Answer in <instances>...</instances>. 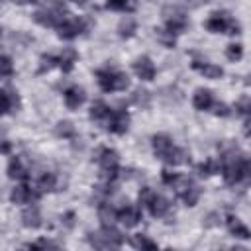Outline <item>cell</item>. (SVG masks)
Instances as JSON below:
<instances>
[{
    "label": "cell",
    "mask_w": 251,
    "mask_h": 251,
    "mask_svg": "<svg viewBox=\"0 0 251 251\" xmlns=\"http://www.w3.org/2000/svg\"><path fill=\"white\" fill-rule=\"evenodd\" d=\"M118 33H120V37H131L135 33V20L129 18V16H126L120 22V25H118Z\"/></svg>",
    "instance_id": "26"
},
{
    "label": "cell",
    "mask_w": 251,
    "mask_h": 251,
    "mask_svg": "<svg viewBox=\"0 0 251 251\" xmlns=\"http://www.w3.org/2000/svg\"><path fill=\"white\" fill-rule=\"evenodd\" d=\"M147 208H149V212H151L153 218H165L169 214V210H171V204H169V200L165 196H161V194L155 192L153 198L147 202Z\"/></svg>",
    "instance_id": "11"
},
{
    "label": "cell",
    "mask_w": 251,
    "mask_h": 251,
    "mask_svg": "<svg viewBox=\"0 0 251 251\" xmlns=\"http://www.w3.org/2000/svg\"><path fill=\"white\" fill-rule=\"evenodd\" d=\"M151 143H153V153H155L161 161H165V163H167V159L171 157V153H173V149H175V145H173L171 137H169V135L159 133V135H155V137L151 139Z\"/></svg>",
    "instance_id": "8"
},
{
    "label": "cell",
    "mask_w": 251,
    "mask_h": 251,
    "mask_svg": "<svg viewBox=\"0 0 251 251\" xmlns=\"http://www.w3.org/2000/svg\"><path fill=\"white\" fill-rule=\"evenodd\" d=\"M55 133H57L59 137H63V139H73V137L76 135V129H75V126H73L71 122L63 120V122H59V124L55 126Z\"/></svg>",
    "instance_id": "24"
},
{
    "label": "cell",
    "mask_w": 251,
    "mask_h": 251,
    "mask_svg": "<svg viewBox=\"0 0 251 251\" xmlns=\"http://www.w3.org/2000/svg\"><path fill=\"white\" fill-rule=\"evenodd\" d=\"M84 98H86L84 96V90L80 86H76V84H73V86H69L65 90V104H67L69 110H76L78 106H82Z\"/></svg>",
    "instance_id": "13"
},
{
    "label": "cell",
    "mask_w": 251,
    "mask_h": 251,
    "mask_svg": "<svg viewBox=\"0 0 251 251\" xmlns=\"http://www.w3.org/2000/svg\"><path fill=\"white\" fill-rule=\"evenodd\" d=\"M65 18H69V12L63 4H55L53 8H45L33 14V20L45 27H57Z\"/></svg>",
    "instance_id": "4"
},
{
    "label": "cell",
    "mask_w": 251,
    "mask_h": 251,
    "mask_svg": "<svg viewBox=\"0 0 251 251\" xmlns=\"http://www.w3.org/2000/svg\"><path fill=\"white\" fill-rule=\"evenodd\" d=\"M235 108H237L243 116H247V114H249V98H247V96H243V98L237 102V106H235Z\"/></svg>",
    "instance_id": "39"
},
{
    "label": "cell",
    "mask_w": 251,
    "mask_h": 251,
    "mask_svg": "<svg viewBox=\"0 0 251 251\" xmlns=\"http://www.w3.org/2000/svg\"><path fill=\"white\" fill-rule=\"evenodd\" d=\"M192 104L196 110H210L212 104H214V96L208 88H198L192 96Z\"/></svg>",
    "instance_id": "16"
},
{
    "label": "cell",
    "mask_w": 251,
    "mask_h": 251,
    "mask_svg": "<svg viewBox=\"0 0 251 251\" xmlns=\"http://www.w3.org/2000/svg\"><path fill=\"white\" fill-rule=\"evenodd\" d=\"M192 69H196L198 73H202L206 78H220L224 75V69L222 67L212 65V63H202V61H194L192 63Z\"/></svg>",
    "instance_id": "17"
},
{
    "label": "cell",
    "mask_w": 251,
    "mask_h": 251,
    "mask_svg": "<svg viewBox=\"0 0 251 251\" xmlns=\"http://www.w3.org/2000/svg\"><path fill=\"white\" fill-rule=\"evenodd\" d=\"M208 0H188V6H192V8H198V6H204Z\"/></svg>",
    "instance_id": "42"
},
{
    "label": "cell",
    "mask_w": 251,
    "mask_h": 251,
    "mask_svg": "<svg viewBox=\"0 0 251 251\" xmlns=\"http://www.w3.org/2000/svg\"><path fill=\"white\" fill-rule=\"evenodd\" d=\"M212 108H214V114H216V116H222V118L229 116V108H227L226 104H222V102H214Z\"/></svg>",
    "instance_id": "37"
},
{
    "label": "cell",
    "mask_w": 251,
    "mask_h": 251,
    "mask_svg": "<svg viewBox=\"0 0 251 251\" xmlns=\"http://www.w3.org/2000/svg\"><path fill=\"white\" fill-rule=\"evenodd\" d=\"M163 14H165L167 29L173 31L175 35H176V33H182V31L188 27V18H186V14H184L182 8L173 6V8H167Z\"/></svg>",
    "instance_id": "5"
},
{
    "label": "cell",
    "mask_w": 251,
    "mask_h": 251,
    "mask_svg": "<svg viewBox=\"0 0 251 251\" xmlns=\"http://www.w3.org/2000/svg\"><path fill=\"white\" fill-rule=\"evenodd\" d=\"M8 110H12V100H10V92L0 90V116L6 114Z\"/></svg>",
    "instance_id": "35"
},
{
    "label": "cell",
    "mask_w": 251,
    "mask_h": 251,
    "mask_svg": "<svg viewBox=\"0 0 251 251\" xmlns=\"http://www.w3.org/2000/svg\"><path fill=\"white\" fill-rule=\"evenodd\" d=\"M57 186H59L57 175H53V173H43L37 180V190L39 192H53V190H57Z\"/></svg>",
    "instance_id": "20"
},
{
    "label": "cell",
    "mask_w": 251,
    "mask_h": 251,
    "mask_svg": "<svg viewBox=\"0 0 251 251\" xmlns=\"http://www.w3.org/2000/svg\"><path fill=\"white\" fill-rule=\"evenodd\" d=\"M110 116V108L104 102H94L90 108V120L94 122H106Z\"/></svg>",
    "instance_id": "23"
},
{
    "label": "cell",
    "mask_w": 251,
    "mask_h": 251,
    "mask_svg": "<svg viewBox=\"0 0 251 251\" xmlns=\"http://www.w3.org/2000/svg\"><path fill=\"white\" fill-rule=\"evenodd\" d=\"M175 176H176V175H175V173H171L169 169H165V171H163V175H161V178H163V182H165V184H173Z\"/></svg>",
    "instance_id": "41"
},
{
    "label": "cell",
    "mask_w": 251,
    "mask_h": 251,
    "mask_svg": "<svg viewBox=\"0 0 251 251\" xmlns=\"http://www.w3.org/2000/svg\"><path fill=\"white\" fill-rule=\"evenodd\" d=\"M153 190L151 188H141V192H139V204H143V206H147V202L153 198Z\"/></svg>",
    "instance_id": "38"
},
{
    "label": "cell",
    "mask_w": 251,
    "mask_h": 251,
    "mask_svg": "<svg viewBox=\"0 0 251 251\" xmlns=\"http://www.w3.org/2000/svg\"><path fill=\"white\" fill-rule=\"evenodd\" d=\"M8 176L14 178V180H25L29 176V171L27 167L22 163L20 157H12L10 163H8Z\"/></svg>",
    "instance_id": "14"
},
{
    "label": "cell",
    "mask_w": 251,
    "mask_h": 251,
    "mask_svg": "<svg viewBox=\"0 0 251 251\" xmlns=\"http://www.w3.org/2000/svg\"><path fill=\"white\" fill-rule=\"evenodd\" d=\"M98 218L102 222V226H114L116 220H118V210L112 206V204H98Z\"/></svg>",
    "instance_id": "18"
},
{
    "label": "cell",
    "mask_w": 251,
    "mask_h": 251,
    "mask_svg": "<svg viewBox=\"0 0 251 251\" xmlns=\"http://www.w3.org/2000/svg\"><path fill=\"white\" fill-rule=\"evenodd\" d=\"M75 61H76V51H75L73 47H65L63 53L57 57V63H59V67L63 69V73H69V71L73 69Z\"/></svg>",
    "instance_id": "19"
},
{
    "label": "cell",
    "mask_w": 251,
    "mask_h": 251,
    "mask_svg": "<svg viewBox=\"0 0 251 251\" xmlns=\"http://www.w3.org/2000/svg\"><path fill=\"white\" fill-rule=\"evenodd\" d=\"M88 241L96 249H110V247H120L126 241V237L114 226H104L100 231L88 233Z\"/></svg>",
    "instance_id": "1"
},
{
    "label": "cell",
    "mask_w": 251,
    "mask_h": 251,
    "mask_svg": "<svg viewBox=\"0 0 251 251\" xmlns=\"http://www.w3.org/2000/svg\"><path fill=\"white\" fill-rule=\"evenodd\" d=\"M131 100H133L137 106H143V108H147V106H149V92H147V90H143V88H137V90L133 92Z\"/></svg>",
    "instance_id": "32"
},
{
    "label": "cell",
    "mask_w": 251,
    "mask_h": 251,
    "mask_svg": "<svg viewBox=\"0 0 251 251\" xmlns=\"http://www.w3.org/2000/svg\"><path fill=\"white\" fill-rule=\"evenodd\" d=\"M131 245L133 247H137V249H155L157 247V243L155 241H151L147 235H135L133 239H131Z\"/></svg>",
    "instance_id": "31"
},
{
    "label": "cell",
    "mask_w": 251,
    "mask_h": 251,
    "mask_svg": "<svg viewBox=\"0 0 251 251\" xmlns=\"http://www.w3.org/2000/svg\"><path fill=\"white\" fill-rule=\"evenodd\" d=\"M96 161L100 163V169H102V176L106 182H112L120 176V169H118V153L114 149H108V147H102L98 151V157Z\"/></svg>",
    "instance_id": "3"
},
{
    "label": "cell",
    "mask_w": 251,
    "mask_h": 251,
    "mask_svg": "<svg viewBox=\"0 0 251 251\" xmlns=\"http://www.w3.org/2000/svg\"><path fill=\"white\" fill-rule=\"evenodd\" d=\"M39 194L41 192L35 190V188H29L25 184H18L16 188H12L10 198H12L14 204H27V202H35L39 198Z\"/></svg>",
    "instance_id": "9"
},
{
    "label": "cell",
    "mask_w": 251,
    "mask_h": 251,
    "mask_svg": "<svg viewBox=\"0 0 251 251\" xmlns=\"http://www.w3.org/2000/svg\"><path fill=\"white\" fill-rule=\"evenodd\" d=\"M127 126H129V114L126 110H118V112H110L108 120H106V127L108 131L112 133H126L127 131Z\"/></svg>",
    "instance_id": "6"
},
{
    "label": "cell",
    "mask_w": 251,
    "mask_h": 251,
    "mask_svg": "<svg viewBox=\"0 0 251 251\" xmlns=\"http://www.w3.org/2000/svg\"><path fill=\"white\" fill-rule=\"evenodd\" d=\"M12 2H16V4H27V2H35V0H12Z\"/></svg>",
    "instance_id": "44"
},
{
    "label": "cell",
    "mask_w": 251,
    "mask_h": 251,
    "mask_svg": "<svg viewBox=\"0 0 251 251\" xmlns=\"http://www.w3.org/2000/svg\"><path fill=\"white\" fill-rule=\"evenodd\" d=\"M57 35L61 39H73L76 37L80 31H84V22L82 20H76V18H65L59 25H57Z\"/></svg>",
    "instance_id": "7"
},
{
    "label": "cell",
    "mask_w": 251,
    "mask_h": 251,
    "mask_svg": "<svg viewBox=\"0 0 251 251\" xmlns=\"http://www.w3.org/2000/svg\"><path fill=\"white\" fill-rule=\"evenodd\" d=\"M0 35H2V27H0Z\"/></svg>",
    "instance_id": "45"
},
{
    "label": "cell",
    "mask_w": 251,
    "mask_h": 251,
    "mask_svg": "<svg viewBox=\"0 0 251 251\" xmlns=\"http://www.w3.org/2000/svg\"><path fill=\"white\" fill-rule=\"evenodd\" d=\"M57 63V57H53V55H41V65H39V73H45V71H49L53 65Z\"/></svg>",
    "instance_id": "36"
},
{
    "label": "cell",
    "mask_w": 251,
    "mask_h": 251,
    "mask_svg": "<svg viewBox=\"0 0 251 251\" xmlns=\"http://www.w3.org/2000/svg\"><path fill=\"white\" fill-rule=\"evenodd\" d=\"M218 224H220V214H216V212L210 214V216L206 218V222H204L206 227H212V226H218Z\"/></svg>",
    "instance_id": "40"
},
{
    "label": "cell",
    "mask_w": 251,
    "mask_h": 251,
    "mask_svg": "<svg viewBox=\"0 0 251 251\" xmlns=\"http://www.w3.org/2000/svg\"><path fill=\"white\" fill-rule=\"evenodd\" d=\"M227 229H229L233 235L241 237V239H249V237H251L249 227H247V226H243L235 216H227Z\"/></svg>",
    "instance_id": "21"
},
{
    "label": "cell",
    "mask_w": 251,
    "mask_h": 251,
    "mask_svg": "<svg viewBox=\"0 0 251 251\" xmlns=\"http://www.w3.org/2000/svg\"><path fill=\"white\" fill-rule=\"evenodd\" d=\"M155 37H157V41H159L161 45H165V47H175V43H176L175 33L169 31V29H161V27H157V29H155Z\"/></svg>",
    "instance_id": "27"
},
{
    "label": "cell",
    "mask_w": 251,
    "mask_h": 251,
    "mask_svg": "<svg viewBox=\"0 0 251 251\" xmlns=\"http://www.w3.org/2000/svg\"><path fill=\"white\" fill-rule=\"evenodd\" d=\"M22 220H24V226L25 227H39L41 226V214L35 206H29L24 210L22 214Z\"/></svg>",
    "instance_id": "22"
},
{
    "label": "cell",
    "mask_w": 251,
    "mask_h": 251,
    "mask_svg": "<svg viewBox=\"0 0 251 251\" xmlns=\"http://www.w3.org/2000/svg\"><path fill=\"white\" fill-rule=\"evenodd\" d=\"M14 75V65L8 57H0V76L4 78H10Z\"/></svg>",
    "instance_id": "33"
},
{
    "label": "cell",
    "mask_w": 251,
    "mask_h": 251,
    "mask_svg": "<svg viewBox=\"0 0 251 251\" xmlns=\"http://www.w3.org/2000/svg\"><path fill=\"white\" fill-rule=\"evenodd\" d=\"M188 159H190V155H188L186 149H182V147H175L173 153H171V157L167 159V163H169V165H180V163H186Z\"/></svg>",
    "instance_id": "29"
},
{
    "label": "cell",
    "mask_w": 251,
    "mask_h": 251,
    "mask_svg": "<svg viewBox=\"0 0 251 251\" xmlns=\"http://www.w3.org/2000/svg\"><path fill=\"white\" fill-rule=\"evenodd\" d=\"M106 6L110 10H120V12H131L135 8V4L131 0H108Z\"/></svg>",
    "instance_id": "30"
},
{
    "label": "cell",
    "mask_w": 251,
    "mask_h": 251,
    "mask_svg": "<svg viewBox=\"0 0 251 251\" xmlns=\"http://www.w3.org/2000/svg\"><path fill=\"white\" fill-rule=\"evenodd\" d=\"M218 171H220V161H214V159H208V161L198 165V175L200 176H210Z\"/></svg>",
    "instance_id": "28"
},
{
    "label": "cell",
    "mask_w": 251,
    "mask_h": 251,
    "mask_svg": "<svg viewBox=\"0 0 251 251\" xmlns=\"http://www.w3.org/2000/svg\"><path fill=\"white\" fill-rule=\"evenodd\" d=\"M226 55H227V59H231V61H237V59H241V55H243V49H241V45H239V43H231V45H227V51H226Z\"/></svg>",
    "instance_id": "34"
},
{
    "label": "cell",
    "mask_w": 251,
    "mask_h": 251,
    "mask_svg": "<svg viewBox=\"0 0 251 251\" xmlns=\"http://www.w3.org/2000/svg\"><path fill=\"white\" fill-rule=\"evenodd\" d=\"M206 29L212 33H239V24L227 14V12H214L208 22H206Z\"/></svg>",
    "instance_id": "2"
},
{
    "label": "cell",
    "mask_w": 251,
    "mask_h": 251,
    "mask_svg": "<svg viewBox=\"0 0 251 251\" xmlns=\"http://www.w3.org/2000/svg\"><path fill=\"white\" fill-rule=\"evenodd\" d=\"M133 71L141 80H153L155 78V65L149 57H137L133 63Z\"/></svg>",
    "instance_id": "10"
},
{
    "label": "cell",
    "mask_w": 251,
    "mask_h": 251,
    "mask_svg": "<svg viewBox=\"0 0 251 251\" xmlns=\"http://www.w3.org/2000/svg\"><path fill=\"white\" fill-rule=\"evenodd\" d=\"M96 78H98V84L104 92H112L116 90V71L112 69H100L96 71Z\"/></svg>",
    "instance_id": "15"
},
{
    "label": "cell",
    "mask_w": 251,
    "mask_h": 251,
    "mask_svg": "<svg viewBox=\"0 0 251 251\" xmlns=\"http://www.w3.org/2000/svg\"><path fill=\"white\" fill-rule=\"evenodd\" d=\"M198 198H200V186H198V184H194V182H192V184L186 188V192L180 196V200H182L186 206H196Z\"/></svg>",
    "instance_id": "25"
},
{
    "label": "cell",
    "mask_w": 251,
    "mask_h": 251,
    "mask_svg": "<svg viewBox=\"0 0 251 251\" xmlns=\"http://www.w3.org/2000/svg\"><path fill=\"white\" fill-rule=\"evenodd\" d=\"M118 220H120L126 227H133V226H137V222L141 220V212H139V208L127 206V202H126V206H124L122 210H118Z\"/></svg>",
    "instance_id": "12"
},
{
    "label": "cell",
    "mask_w": 251,
    "mask_h": 251,
    "mask_svg": "<svg viewBox=\"0 0 251 251\" xmlns=\"http://www.w3.org/2000/svg\"><path fill=\"white\" fill-rule=\"evenodd\" d=\"M8 151H10V143L2 139V141H0V153H8Z\"/></svg>",
    "instance_id": "43"
}]
</instances>
